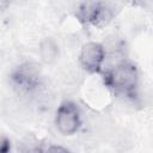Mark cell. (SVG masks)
Segmentation results:
<instances>
[{
	"label": "cell",
	"mask_w": 153,
	"mask_h": 153,
	"mask_svg": "<svg viewBox=\"0 0 153 153\" xmlns=\"http://www.w3.org/2000/svg\"><path fill=\"white\" fill-rule=\"evenodd\" d=\"M104 85L116 96L133 97L139 84V71L130 60H121L102 72Z\"/></svg>",
	"instance_id": "1"
},
{
	"label": "cell",
	"mask_w": 153,
	"mask_h": 153,
	"mask_svg": "<svg viewBox=\"0 0 153 153\" xmlns=\"http://www.w3.org/2000/svg\"><path fill=\"white\" fill-rule=\"evenodd\" d=\"M112 17H114L112 8L106 2H102V1L82 2L76 11L78 20L87 26H94V27L105 26L108 23L111 22Z\"/></svg>",
	"instance_id": "2"
},
{
	"label": "cell",
	"mask_w": 153,
	"mask_h": 153,
	"mask_svg": "<svg viewBox=\"0 0 153 153\" xmlns=\"http://www.w3.org/2000/svg\"><path fill=\"white\" fill-rule=\"evenodd\" d=\"M55 126L63 135H73L79 130L81 126V116L75 103L66 100L59 105L55 116Z\"/></svg>",
	"instance_id": "3"
},
{
	"label": "cell",
	"mask_w": 153,
	"mask_h": 153,
	"mask_svg": "<svg viewBox=\"0 0 153 153\" xmlns=\"http://www.w3.org/2000/svg\"><path fill=\"white\" fill-rule=\"evenodd\" d=\"M105 61V49L98 42H87L81 47L79 65L88 74H100Z\"/></svg>",
	"instance_id": "4"
},
{
	"label": "cell",
	"mask_w": 153,
	"mask_h": 153,
	"mask_svg": "<svg viewBox=\"0 0 153 153\" xmlns=\"http://www.w3.org/2000/svg\"><path fill=\"white\" fill-rule=\"evenodd\" d=\"M12 81L16 87L23 92H30L38 87L39 74L36 66L31 63H24L19 66L12 74Z\"/></svg>",
	"instance_id": "5"
},
{
	"label": "cell",
	"mask_w": 153,
	"mask_h": 153,
	"mask_svg": "<svg viewBox=\"0 0 153 153\" xmlns=\"http://www.w3.org/2000/svg\"><path fill=\"white\" fill-rule=\"evenodd\" d=\"M57 53H59L57 45H56V43L53 39L45 38L41 43L39 54H41V59L45 63H51L53 61H55L56 57H57Z\"/></svg>",
	"instance_id": "6"
},
{
	"label": "cell",
	"mask_w": 153,
	"mask_h": 153,
	"mask_svg": "<svg viewBox=\"0 0 153 153\" xmlns=\"http://www.w3.org/2000/svg\"><path fill=\"white\" fill-rule=\"evenodd\" d=\"M45 153H72L69 149H67L63 146L60 145H50L45 148Z\"/></svg>",
	"instance_id": "7"
},
{
	"label": "cell",
	"mask_w": 153,
	"mask_h": 153,
	"mask_svg": "<svg viewBox=\"0 0 153 153\" xmlns=\"http://www.w3.org/2000/svg\"><path fill=\"white\" fill-rule=\"evenodd\" d=\"M23 153H45V149H43L42 147H38V146H32V147L26 148Z\"/></svg>",
	"instance_id": "8"
},
{
	"label": "cell",
	"mask_w": 153,
	"mask_h": 153,
	"mask_svg": "<svg viewBox=\"0 0 153 153\" xmlns=\"http://www.w3.org/2000/svg\"><path fill=\"white\" fill-rule=\"evenodd\" d=\"M11 146L8 143V140L6 137H2V143H1V153H10Z\"/></svg>",
	"instance_id": "9"
}]
</instances>
